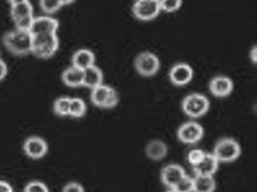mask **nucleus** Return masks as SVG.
<instances>
[{"mask_svg": "<svg viewBox=\"0 0 257 192\" xmlns=\"http://www.w3.org/2000/svg\"><path fill=\"white\" fill-rule=\"evenodd\" d=\"M3 42L6 48L16 55L31 54L33 36L30 31L16 28L6 33L3 37Z\"/></svg>", "mask_w": 257, "mask_h": 192, "instance_id": "obj_1", "label": "nucleus"}, {"mask_svg": "<svg viewBox=\"0 0 257 192\" xmlns=\"http://www.w3.org/2000/svg\"><path fill=\"white\" fill-rule=\"evenodd\" d=\"M212 153L219 163H229L240 157L241 147L234 138L225 136L217 140Z\"/></svg>", "mask_w": 257, "mask_h": 192, "instance_id": "obj_2", "label": "nucleus"}, {"mask_svg": "<svg viewBox=\"0 0 257 192\" xmlns=\"http://www.w3.org/2000/svg\"><path fill=\"white\" fill-rule=\"evenodd\" d=\"M210 104V100L205 94L192 92L185 96L182 100L181 106L188 116L199 118L209 110Z\"/></svg>", "mask_w": 257, "mask_h": 192, "instance_id": "obj_3", "label": "nucleus"}, {"mask_svg": "<svg viewBox=\"0 0 257 192\" xmlns=\"http://www.w3.org/2000/svg\"><path fill=\"white\" fill-rule=\"evenodd\" d=\"M58 34L33 36L31 54L42 58H48L55 55L59 48Z\"/></svg>", "mask_w": 257, "mask_h": 192, "instance_id": "obj_4", "label": "nucleus"}, {"mask_svg": "<svg viewBox=\"0 0 257 192\" xmlns=\"http://www.w3.org/2000/svg\"><path fill=\"white\" fill-rule=\"evenodd\" d=\"M134 66L138 74L144 76H152L158 73L161 67L159 56L152 51L139 52L135 57Z\"/></svg>", "mask_w": 257, "mask_h": 192, "instance_id": "obj_5", "label": "nucleus"}, {"mask_svg": "<svg viewBox=\"0 0 257 192\" xmlns=\"http://www.w3.org/2000/svg\"><path fill=\"white\" fill-rule=\"evenodd\" d=\"M132 10L137 19L142 21L152 20L160 14V4L157 0H140L134 2Z\"/></svg>", "mask_w": 257, "mask_h": 192, "instance_id": "obj_6", "label": "nucleus"}, {"mask_svg": "<svg viewBox=\"0 0 257 192\" xmlns=\"http://www.w3.org/2000/svg\"><path fill=\"white\" fill-rule=\"evenodd\" d=\"M177 138L184 144H192L201 140L204 136L203 126L196 121L186 122L177 129Z\"/></svg>", "mask_w": 257, "mask_h": 192, "instance_id": "obj_7", "label": "nucleus"}, {"mask_svg": "<svg viewBox=\"0 0 257 192\" xmlns=\"http://www.w3.org/2000/svg\"><path fill=\"white\" fill-rule=\"evenodd\" d=\"M194 76L193 68L187 62H177L171 68L169 78L171 82L176 86H182L192 81Z\"/></svg>", "mask_w": 257, "mask_h": 192, "instance_id": "obj_8", "label": "nucleus"}, {"mask_svg": "<svg viewBox=\"0 0 257 192\" xmlns=\"http://www.w3.org/2000/svg\"><path fill=\"white\" fill-rule=\"evenodd\" d=\"M25 154L32 159L43 158L49 151V145L44 138L40 136H31L23 144Z\"/></svg>", "mask_w": 257, "mask_h": 192, "instance_id": "obj_9", "label": "nucleus"}, {"mask_svg": "<svg viewBox=\"0 0 257 192\" xmlns=\"http://www.w3.org/2000/svg\"><path fill=\"white\" fill-rule=\"evenodd\" d=\"M59 22L55 18L49 16H34L30 32L32 36L57 34Z\"/></svg>", "mask_w": 257, "mask_h": 192, "instance_id": "obj_10", "label": "nucleus"}, {"mask_svg": "<svg viewBox=\"0 0 257 192\" xmlns=\"http://www.w3.org/2000/svg\"><path fill=\"white\" fill-rule=\"evenodd\" d=\"M186 175V171L181 165L169 164L162 168L161 180L168 189L174 188Z\"/></svg>", "mask_w": 257, "mask_h": 192, "instance_id": "obj_11", "label": "nucleus"}, {"mask_svg": "<svg viewBox=\"0 0 257 192\" xmlns=\"http://www.w3.org/2000/svg\"><path fill=\"white\" fill-rule=\"evenodd\" d=\"M210 92L218 98L229 96L234 88V82L229 76L219 74L213 76L209 82Z\"/></svg>", "mask_w": 257, "mask_h": 192, "instance_id": "obj_12", "label": "nucleus"}, {"mask_svg": "<svg viewBox=\"0 0 257 192\" xmlns=\"http://www.w3.org/2000/svg\"><path fill=\"white\" fill-rule=\"evenodd\" d=\"M219 162L212 152L206 153L203 160L196 166H193L195 175L213 176L219 169Z\"/></svg>", "mask_w": 257, "mask_h": 192, "instance_id": "obj_13", "label": "nucleus"}, {"mask_svg": "<svg viewBox=\"0 0 257 192\" xmlns=\"http://www.w3.org/2000/svg\"><path fill=\"white\" fill-rule=\"evenodd\" d=\"M168 152V145L162 140L153 139L146 145V156L152 160L158 162L162 160L166 157Z\"/></svg>", "mask_w": 257, "mask_h": 192, "instance_id": "obj_14", "label": "nucleus"}, {"mask_svg": "<svg viewBox=\"0 0 257 192\" xmlns=\"http://www.w3.org/2000/svg\"><path fill=\"white\" fill-rule=\"evenodd\" d=\"M94 64H95V55L91 50L82 48L73 54L72 66L84 70Z\"/></svg>", "mask_w": 257, "mask_h": 192, "instance_id": "obj_15", "label": "nucleus"}, {"mask_svg": "<svg viewBox=\"0 0 257 192\" xmlns=\"http://www.w3.org/2000/svg\"><path fill=\"white\" fill-rule=\"evenodd\" d=\"M10 3V14L13 21L19 20L22 18L34 15V7L29 1H11Z\"/></svg>", "mask_w": 257, "mask_h": 192, "instance_id": "obj_16", "label": "nucleus"}, {"mask_svg": "<svg viewBox=\"0 0 257 192\" xmlns=\"http://www.w3.org/2000/svg\"><path fill=\"white\" fill-rule=\"evenodd\" d=\"M83 86L92 88L103 84V73L98 66L94 64L83 70Z\"/></svg>", "mask_w": 257, "mask_h": 192, "instance_id": "obj_17", "label": "nucleus"}, {"mask_svg": "<svg viewBox=\"0 0 257 192\" xmlns=\"http://www.w3.org/2000/svg\"><path fill=\"white\" fill-rule=\"evenodd\" d=\"M84 72L82 69L71 66L63 72L62 80L66 85L70 87L83 86Z\"/></svg>", "mask_w": 257, "mask_h": 192, "instance_id": "obj_18", "label": "nucleus"}, {"mask_svg": "<svg viewBox=\"0 0 257 192\" xmlns=\"http://www.w3.org/2000/svg\"><path fill=\"white\" fill-rule=\"evenodd\" d=\"M193 192H215L216 188L214 177L195 175L193 177Z\"/></svg>", "mask_w": 257, "mask_h": 192, "instance_id": "obj_19", "label": "nucleus"}, {"mask_svg": "<svg viewBox=\"0 0 257 192\" xmlns=\"http://www.w3.org/2000/svg\"><path fill=\"white\" fill-rule=\"evenodd\" d=\"M110 88V86L103 84L92 88L91 92V100L92 103L99 108H104Z\"/></svg>", "mask_w": 257, "mask_h": 192, "instance_id": "obj_20", "label": "nucleus"}, {"mask_svg": "<svg viewBox=\"0 0 257 192\" xmlns=\"http://www.w3.org/2000/svg\"><path fill=\"white\" fill-rule=\"evenodd\" d=\"M86 111L87 105L83 99L77 97L71 98L69 116L74 118H80L85 116Z\"/></svg>", "mask_w": 257, "mask_h": 192, "instance_id": "obj_21", "label": "nucleus"}, {"mask_svg": "<svg viewBox=\"0 0 257 192\" xmlns=\"http://www.w3.org/2000/svg\"><path fill=\"white\" fill-rule=\"evenodd\" d=\"M70 100L71 98L61 96L54 102V111L60 116H67L70 114Z\"/></svg>", "mask_w": 257, "mask_h": 192, "instance_id": "obj_22", "label": "nucleus"}, {"mask_svg": "<svg viewBox=\"0 0 257 192\" xmlns=\"http://www.w3.org/2000/svg\"><path fill=\"white\" fill-rule=\"evenodd\" d=\"M40 8L43 12L47 14H53L58 12L61 8L65 6L64 1H55V0H46L40 2Z\"/></svg>", "mask_w": 257, "mask_h": 192, "instance_id": "obj_23", "label": "nucleus"}, {"mask_svg": "<svg viewBox=\"0 0 257 192\" xmlns=\"http://www.w3.org/2000/svg\"><path fill=\"white\" fill-rule=\"evenodd\" d=\"M193 177L186 174L173 189L177 192H193Z\"/></svg>", "mask_w": 257, "mask_h": 192, "instance_id": "obj_24", "label": "nucleus"}, {"mask_svg": "<svg viewBox=\"0 0 257 192\" xmlns=\"http://www.w3.org/2000/svg\"><path fill=\"white\" fill-rule=\"evenodd\" d=\"M206 152L201 148H192L189 152L187 154V160L189 163L192 165V168L196 166L204 158L206 154Z\"/></svg>", "mask_w": 257, "mask_h": 192, "instance_id": "obj_25", "label": "nucleus"}, {"mask_svg": "<svg viewBox=\"0 0 257 192\" xmlns=\"http://www.w3.org/2000/svg\"><path fill=\"white\" fill-rule=\"evenodd\" d=\"M159 4H160L161 12L164 10V12L171 13L180 8L183 4V2L180 0H162V1H159Z\"/></svg>", "mask_w": 257, "mask_h": 192, "instance_id": "obj_26", "label": "nucleus"}, {"mask_svg": "<svg viewBox=\"0 0 257 192\" xmlns=\"http://www.w3.org/2000/svg\"><path fill=\"white\" fill-rule=\"evenodd\" d=\"M23 192H50L49 188L43 182L32 181L26 184Z\"/></svg>", "mask_w": 257, "mask_h": 192, "instance_id": "obj_27", "label": "nucleus"}, {"mask_svg": "<svg viewBox=\"0 0 257 192\" xmlns=\"http://www.w3.org/2000/svg\"><path fill=\"white\" fill-rule=\"evenodd\" d=\"M118 102H119V96H118V92L115 88L111 86L104 108L109 109V108H115L118 104Z\"/></svg>", "mask_w": 257, "mask_h": 192, "instance_id": "obj_28", "label": "nucleus"}, {"mask_svg": "<svg viewBox=\"0 0 257 192\" xmlns=\"http://www.w3.org/2000/svg\"><path fill=\"white\" fill-rule=\"evenodd\" d=\"M62 192H85V190L80 183L71 182L64 186Z\"/></svg>", "mask_w": 257, "mask_h": 192, "instance_id": "obj_29", "label": "nucleus"}, {"mask_svg": "<svg viewBox=\"0 0 257 192\" xmlns=\"http://www.w3.org/2000/svg\"><path fill=\"white\" fill-rule=\"evenodd\" d=\"M8 74V66L4 60L0 58V80H2Z\"/></svg>", "mask_w": 257, "mask_h": 192, "instance_id": "obj_30", "label": "nucleus"}, {"mask_svg": "<svg viewBox=\"0 0 257 192\" xmlns=\"http://www.w3.org/2000/svg\"><path fill=\"white\" fill-rule=\"evenodd\" d=\"M0 192H13V188L10 183L0 180Z\"/></svg>", "mask_w": 257, "mask_h": 192, "instance_id": "obj_31", "label": "nucleus"}, {"mask_svg": "<svg viewBox=\"0 0 257 192\" xmlns=\"http://www.w3.org/2000/svg\"><path fill=\"white\" fill-rule=\"evenodd\" d=\"M256 46L253 45L249 50V58L255 64L256 62Z\"/></svg>", "mask_w": 257, "mask_h": 192, "instance_id": "obj_32", "label": "nucleus"}, {"mask_svg": "<svg viewBox=\"0 0 257 192\" xmlns=\"http://www.w3.org/2000/svg\"><path fill=\"white\" fill-rule=\"evenodd\" d=\"M165 192H177V190H174V189L173 188H169L168 190H166Z\"/></svg>", "mask_w": 257, "mask_h": 192, "instance_id": "obj_33", "label": "nucleus"}]
</instances>
